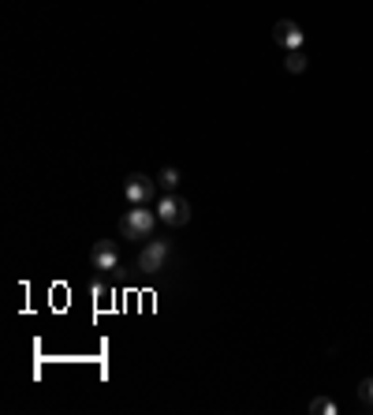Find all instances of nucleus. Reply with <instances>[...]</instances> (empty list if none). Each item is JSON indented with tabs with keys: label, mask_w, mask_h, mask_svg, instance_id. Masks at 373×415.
Returning a JSON list of instances; mask_svg holds the SVG:
<instances>
[{
	"label": "nucleus",
	"mask_w": 373,
	"mask_h": 415,
	"mask_svg": "<svg viewBox=\"0 0 373 415\" xmlns=\"http://www.w3.org/2000/svg\"><path fill=\"white\" fill-rule=\"evenodd\" d=\"M273 42L284 45V49H302V27L295 19H280L273 27Z\"/></svg>",
	"instance_id": "nucleus-6"
},
{
	"label": "nucleus",
	"mask_w": 373,
	"mask_h": 415,
	"mask_svg": "<svg viewBox=\"0 0 373 415\" xmlns=\"http://www.w3.org/2000/svg\"><path fill=\"white\" fill-rule=\"evenodd\" d=\"M306 64H310V57L302 53V49H288V60H284V71H291V75H299V71H306Z\"/></svg>",
	"instance_id": "nucleus-7"
},
{
	"label": "nucleus",
	"mask_w": 373,
	"mask_h": 415,
	"mask_svg": "<svg viewBox=\"0 0 373 415\" xmlns=\"http://www.w3.org/2000/svg\"><path fill=\"white\" fill-rule=\"evenodd\" d=\"M358 404H366V408H373V378H366L362 385H358Z\"/></svg>",
	"instance_id": "nucleus-10"
},
{
	"label": "nucleus",
	"mask_w": 373,
	"mask_h": 415,
	"mask_svg": "<svg viewBox=\"0 0 373 415\" xmlns=\"http://www.w3.org/2000/svg\"><path fill=\"white\" fill-rule=\"evenodd\" d=\"M168 262H172V243L168 240H150L138 251V269L142 274H165Z\"/></svg>",
	"instance_id": "nucleus-3"
},
{
	"label": "nucleus",
	"mask_w": 373,
	"mask_h": 415,
	"mask_svg": "<svg viewBox=\"0 0 373 415\" xmlns=\"http://www.w3.org/2000/svg\"><path fill=\"white\" fill-rule=\"evenodd\" d=\"M157 184H161L165 191H176L179 187V168H172V165H165L161 173H157Z\"/></svg>",
	"instance_id": "nucleus-8"
},
{
	"label": "nucleus",
	"mask_w": 373,
	"mask_h": 415,
	"mask_svg": "<svg viewBox=\"0 0 373 415\" xmlns=\"http://www.w3.org/2000/svg\"><path fill=\"white\" fill-rule=\"evenodd\" d=\"M157 221L168 225V228H183V225H191V202L179 199L176 191H165V199L157 202Z\"/></svg>",
	"instance_id": "nucleus-2"
},
{
	"label": "nucleus",
	"mask_w": 373,
	"mask_h": 415,
	"mask_svg": "<svg viewBox=\"0 0 373 415\" xmlns=\"http://www.w3.org/2000/svg\"><path fill=\"white\" fill-rule=\"evenodd\" d=\"M157 228V214L146 210V206H131V210L119 217V236L124 240H150Z\"/></svg>",
	"instance_id": "nucleus-1"
},
{
	"label": "nucleus",
	"mask_w": 373,
	"mask_h": 415,
	"mask_svg": "<svg viewBox=\"0 0 373 415\" xmlns=\"http://www.w3.org/2000/svg\"><path fill=\"white\" fill-rule=\"evenodd\" d=\"M310 411L314 415H336V404H332L328 397H317V400H310Z\"/></svg>",
	"instance_id": "nucleus-9"
},
{
	"label": "nucleus",
	"mask_w": 373,
	"mask_h": 415,
	"mask_svg": "<svg viewBox=\"0 0 373 415\" xmlns=\"http://www.w3.org/2000/svg\"><path fill=\"white\" fill-rule=\"evenodd\" d=\"M90 266H93V269H101V274H105V269H116V266H119V251H116V243H112V240H97V243H93V251H90Z\"/></svg>",
	"instance_id": "nucleus-5"
},
{
	"label": "nucleus",
	"mask_w": 373,
	"mask_h": 415,
	"mask_svg": "<svg viewBox=\"0 0 373 415\" xmlns=\"http://www.w3.org/2000/svg\"><path fill=\"white\" fill-rule=\"evenodd\" d=\"M153 194H157V180L142 176V173H131V176L124 180V199H127L131 206H146Z\"/></svg>",
	"instance_id": "nucleus-4"
}]
</instances>
